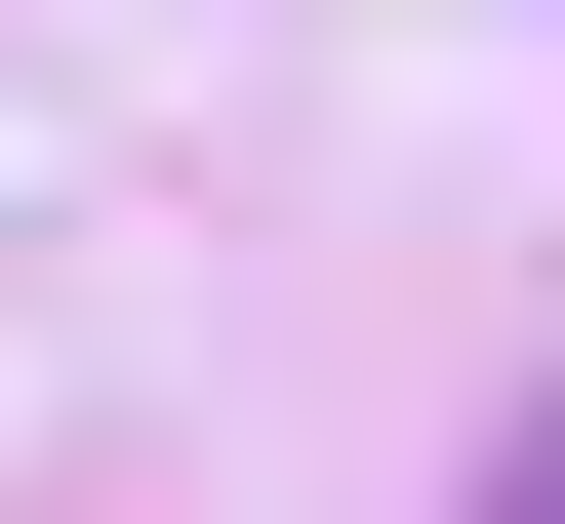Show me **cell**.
Instances as JSON below:
<instances>
[{
    "label": "cell",
    "instance_id": "obj_1",
    "mask_svg": "<svg viewBox=\"0 0 565 524\" xmlns=\"http://www.w3.org/2000/svg\"><path fill=\"white\" fill-rule=\"evenodd\" d=\"M484 524H565V404H525V443H484Z\"/></svg>",
    "mask_w": 565,
    "mask_h": 524
}]
</instances>
